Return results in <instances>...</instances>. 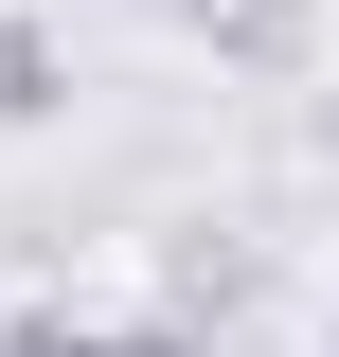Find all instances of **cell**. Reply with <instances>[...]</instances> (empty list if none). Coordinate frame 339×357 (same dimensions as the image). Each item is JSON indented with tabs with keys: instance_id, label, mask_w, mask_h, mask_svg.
I'll return each mask as SVG.
<instances>
[{
	"instance_id": "cell-4",
	"label": "cell",
	"mask_w": 339,
	"mask_h": 357,
	"mask_svg": "<svg viewBox=\"0 0 339 357\" xmlns=\"http://www.w3.org/2000/svg\"><path fill=\"white\" fill-rule=\"evenodd\" d=\"M107 357H197V340H179V321H107Z\"/></svg>"
},
{
	"instance_id": "cell-1",
	"label": "cell",
	"mask_w": 339,
	"mask_h": 357,
	"mask_svg": "<svg viewBox=\"0 0 339 357\" xmlns=\"http://www.w3.org/2000/svg\"><path fill=\"white\" fill-rule=\"evenodd\" d=\"M54 107H72V54H54L36 18L0 0V126H54Z\"/></svg>"
},
{
	"instance_id": "cell-2",
	"label": "cell",
	"mask_w": 339,
	"mask_h": 357,
	"mask_svg": "<svg viewBox=\"0 0 339 357\" xmlns=\"http://www.w3.org/2000/svg\"><path fill=\"white\" fill-rule=\"evenodd\" d=\"M179 18H197L214 54H250V72H286V54H303V0H179Z\"/></svg>"
},
{
	"instance_id": "cell-3",
	"label": "cell",
	"mask_w": 339,
	"mask_h": 357,
	"mask_svg": "<svg viewBox=\"0 0 339 357\" xmlns=\"http://www.w3.org/2000/svg\"><path fill=\"white\" fill-rule=\"evenodd\" d=\"M0 357H107V321H72V304H36V321H0Z\"/></svg>"
}]
</instances>
